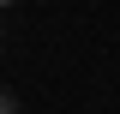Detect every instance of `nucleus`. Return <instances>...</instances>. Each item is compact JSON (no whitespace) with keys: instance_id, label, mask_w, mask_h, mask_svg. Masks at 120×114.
<instances>
[{"instance_id":"nucleus-1","label":"nucleus","mask_w":120,"mask_h":114,"mask_svg":"<svg viewBox=\"0 0 120 114\" xmlns=\"http://www.w3.org/2000/svg\"><path fill=\"white\" fill-rule=\"evenodd\" d=\"M0 114H12V96H0Z\"/></svg>"},{"instance_id":"nucleus-2","label":"nucleus","mask_w":120,"mask_h":114,"mask_svg":"<svg viewBox=\"0 0 120 114\" xmlns=\"http://www.w3.org/2000/svg\"><path fill=\"white\" fill-rule=\"evenodd\" d=\"M0 6H12V0H0Z\"/></svg>"}]
</instances>
